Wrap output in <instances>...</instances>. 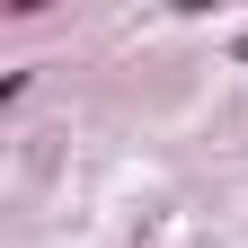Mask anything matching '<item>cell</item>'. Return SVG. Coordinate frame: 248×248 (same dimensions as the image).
<instances>
[{
	"mask_svg": "<svg viewBox=\"0 0 248 248\" xmlns=\"http://www.w3.org/2000/svg\"><path fill=\"white\" fill-rule=\"evenodd\" d=\"M231 53H239V62H248V36H239V45H231Z\"/></svg>",
	"mask_w": 248,
	"mask_h": 248,
	"instance_id": "obj_1",
	"label": "cell"
}]
</instances>
